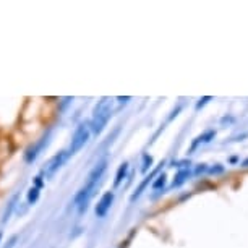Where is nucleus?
<instances>
[{"label": "nucleus", "mask_w": 248, "mask_h": 248, "mask_svg": "<svg viewBox=\"0 0 248 248\" xmlns=\"http://www.w3.org/2000/svg\"><path fill=\"white\" fill-rule=\"evenodd\" d=\"M128 170H130V164L128 162H122L119 166V169H117V174H115V179H114V188L120 186L122 182L127 179Z\"/></svg>", "instance_id": "7"}, {"label": "nucleus", "mask_w": 248, "mask_h": 248, "mask_svg": "<svg viewBox=\"0 0 248 248\" xmlns=\"http://www.w3.org/2000/svg\"><path fill=\"white\" fill-rule=\"evenodd\" d=\"M34 186H37L39 190L44 186V179H43V175H37L36 179H34Z\"/></svg>", "instance_id": "14"}, {"label": "nucleus", "mask_w": 248, "mask_h": 248, "mask_svg": "<svg viewBox=\"0 0 248 248\" xmlns=\"http://www.w3.org/2000/svg\"><path fill=\"white\" fill-rule=\"evenodd\" d=\"M153 169V156L149 154H143V162H141V172L146 174L148 170Z\"/></svg>", "instance_id": "11"}, {"label": "nucleus", "mask_w": 248, "mask_h": 248, "mask_svg": "<svg viewBox=\"0 0 248 248\" xmlns=\"http://www.w3.org/2000/svg\"><path fill=\"white\" fill-rule=\"evenodd\" d=\"M39 196H41V190L37 188V186L32 185L30 190H28V195H26V201H28V204H36L37 203V200H39Z\"/></svg>", "instance_id": "10"}, {"label": "nucleus", "mask_w": 248, "mask_h": 248, "mask_svg": "<svg viewBox=\"0 0 248 248\" xmlns=\"http://www.w3.org/2000/svg\"><path fill=\"white\" fill-rule=\"evenodd\" d=\"M117 101H120V102H122V104H127V102H128V101H132V97H130V96H125V97H122V96H119V97H117Z\"/></svg>", "instance_id": "17"}, {"label": "nucleus", "mask_w": 248, "mask_h": 248, "mask_svg": "<svg viewBox=\"0 0 248 248\" xmlns=\"http://www.w3.org/2000/svg\"><path fill=\"white\" fill-rule=\"evenodd\" d=\"M242 166H243V167H248V159H245V161L242 162Z\"/></svg>", "instance_id": "18"}, {"label": "nucleus", "mask_w": 248, "mask_h": 248, "mask_svg": "<svg viewBox=\"0 0 248 248\" xmlns=\"http://www.w3.org/2000/svg\"><path fill=\"white\" fill-rule=\"evenodd\" d=\"M167 182V175L166 174H157L156 180L153 182V190H159V188H164V185H166Z\"/></svg>", "instance_id": "12"}, {"label": "nucleus", "mask_w": 248, "mask_h": 248, "mask_svg": "<svg viewBox=\"0 0 248 248\" xmlns=\"http://www.w3.org/2000/svg\"><path fill=\"white\" fill-rule=\"evenodd\" d=\"M107 169V161L104 159V161L97 162L94 167H93V170L90 172V175H88V180L86 184L79 188V191L77 195H75L73 198V204L77 206V208H79V211H85L86 206H88V201L91 200V196L94 195V191L97 188V184H99L101 177L104 175V172Z\"/></svg>", "instance_id": "1"}, {"label": "nucleus", "mask_w": 248, "mask_h": 248, "mask_svg": "<svg viewBox=\"0 0 248 248\" xmlns=\"http://www.w3.org/2000/svg\"><path fill=\"white\" fill-rule=\"evenodd\" d=\"M114 198H115L114 191H106V193L101 196L96 204V208H94V213L97 217H104L106 214L110 211V206L114 203Z\"/></svg>", "instance_id": "5"}, {"label": "nucleus", "mask_w": 248, "mask_h": 248, "mask_svg": "<svg viewBox=\"0 0 248 248\" xmlns=\"http://www.w3.org/2000/svg\"><path fill=\"white\" fill-rule=\"evenodd\" d=\"M114 101L110 97H101L97 104L93 109V117L90 120L91 132L94 135H101L106 130L107 124L112 119V109H114Z\"/></svg>", "instance_id": "2"}, {"label": "nucleus", "mask_w": 248, "mask_h": 248, "mask_svg": "<svg viewBox=\"0 0 248 248\" xmlns=\"http://www.w3.org/2000/svg\"><path fill=\"white\" fill-rule=\"evenodd\" d=\"M213 99V97L211 96H204V97H201V99L198 101V102H196V110H200L201 109V107H203V106H206V104H208V102L209 101H211Z\"/></svg>", "instance_id": "13"}, {"label": "nucleus", "mask_w": 248, "mask_h": 248, "mask_svg": "<svg viewBox=\"0 0 248 248\" xmlns=\"http://www.w3.org/2000/svg\"><path fill=\"white\" fill-rule=\"evenodd\" d=\"M46 143H47V137H43V138L39 140V141H36L34 144H32V146L28 148V151L25 153V161H26L28 164L34 162V161H36V157L39 156L41 151L44 149Z\"/></svg>", "instance_id": "6"}, {"label": "nucleus", "mask_w": 248, "mask_h": 248, "mask_svg": "<svg viewBox=\"0 0 248 248\" xmlns=\"http://www.w3.org/2000/svg\"><path fill=\"white\" fill-rule=\"evenodd\" d=\"M68 157H70L68 151H59L57 154H54V156L44 164L43 172H41L43 179L44 180H50V179H52V177L57 174L60 169H62V166H63L65 162H67Z\"/></svg>", "instance_id": "4"}, {"label": "nucleus", "mask_w": 248, "mask_h": 248, "mask_svg": "<svg viewBox=\"0 0 248 248\" xmlns=\"http://www.w3.org/2000/svg\"><path fill=\"white\" fill-rule=\"evenodd\" d=\"M16 240H18V237H16V235H13V237L10 238V240H8V242H7V245H5V247H3V248H13V247H15V243H16Z\"/></svg>", "instance_id": "16"}, {"label": "nucleus", "mask_w": 248, "mask_h": 248, "mask_svg": "<svg viewBox=\"0 0 248 248\" xmlns=\"http://www.w3.org/2000/svg\"><path fill=\"white\" fill-rule=\"evenodd\" d=\"M91 125L90 122H81L73 132V137H72V141H70V148H68V154H77L78 151H81L85 148V144L90 141L91 138Z\"/></svg>", "instance_id": "3"}, {"label": "nucleus", "mask_w": 248, "mask_h": 248, "mask_svg": "<svg viewBox=\"0 0 248 248\" xmlns=\"http://www.w3.org/2000/svg\"><path fill=\"white\" fill-rule=\"evenodd\" d=\"M0 240H2V232H0Z\"/></svg>", "instance_id": "19"}, {"label": "nucleus", "mask_w": 248, "mask_h": 248, "mask_svg": "<svg viewBox=\"0 0 248 248\" xmlns=\"http://www.w3.org/2000/svg\"><path fill=\"white\" fill-rule=\"evenodd\" d=\"M191 175V172L188 167H185V169H180L179 172L175 174L174 177V182H172V188H177V186L184 185L186 180H188V177Z\"/></svg>", "instance_id": "8"}, {"label": "nucleus", "mask_w": 248, "mask_h": 248, "mask_svg": "<svg viewBox=\"0 0 248 248\" xmlns=\"http://www.w3.org/2000/svg\"><path fill=\"white\" fill-rule=\"evenodd\" d=\"M214 137H216V132H214V130H209V132H206V133H203V135H200L198 138H195L193 144H191V151H195V149L198 148L200 144H203V143H209Z\"/></svg>", "instance_id": "9"}, {"label": "nucleus", "mask_w": 248, "mask_h": 248, "mask_svg": "<svg viewBox=\"0 0 248 248\" xmlns=\"http://www.w3.org/2000/svg\"><path fill=\"white\" fill-rule=\"evenodd\" d=\"M217 167H211V169H209V172H211V174H221V172L224 170V167L221 166V164H216Z\"/></svg>", "instance_id": "15"}]
</instances>
